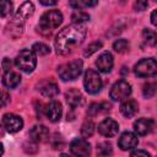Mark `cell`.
<instances>
[{"instance_id":"6","label":"cell","mask_w":157,"mask_h":157,"mask_svg":"<svg viewBox=\"0 0 157 157\" xmlns=\"http://www.w3.org/2000/svg\"><path fill=\"white\" fill-rule=\"evenodd\" d=\"M83 86H85V90L87 93L96 94L102 90L103 82H102V78L97 71L88 69L85 74V77H83Z\"/></svg>"},{"instance_id":"35","label":"cell","mask_w":157,"mask_h":157,"mask_svg":"<svg viewBox=\"0 0 157 157\" xmlns=\"http://www.w3.org/2000/svg\"><path fill=\"white\" fill-rule=\"evenodd\" d=\"M130 155H131V156H146V157L150 156V153H148L147 151H144V150H135V151H132Z\"/></svg>"},{"instance_id":"33","label":"cell","mask_w":157,"mask_h":157,"mask_svg":"<svg viewBox=\"0 0 157 157\" xmlns=\"http://www.w3.org/2000/svg\"><path fill=\"white\" fill-rule=\"evenodd\" d=\"M10 102V96L7 92H1L0 93V108L5 107Z\"/></svg>"},{"instance_id":"31","label":"cell","mask_w":157,"mask_h":157,"mask_svg":"<svg viewBox=\"0 0 157 157\" xmlns=\"http://www.w3.org/2000/svg\"><path fill=\"white\" fill-rule=\"evenodd\" d=\"M101 48H102V42H93V43H91L86 48V50H85L83 54H85V56H90V55H92L94 52H97Z\"/></svg>"},{"instance_id":"30","label":"cell","mask_w":157,"mask_h":157,"mask_svg":"<svg viewBox=\"0 0 157 157\" xmlns=\"http://www.w3.org/2000/svg\"><path fill=\"white\" fill-rule=\"evenodd\" d=\"M97 153L99 156H108L112 155V145L108 142H102L97 146Z\"/></svg>"},{"instance_id":"26","label":"cell","mask_w":157,"mask_h":157,"mask_svg":"<svg viewBox=\"0 0 157 157\" xmlns=\"http://www.w3.org/2000/svg\"><path fill=\"white\" fill-rule=\"evenodd\" d=\"M90 20V15L86 13V12H82V11H75L72 15H71V21L74 23H78L81 25L82 22H86Z\"/></svg>"},{"instance_id":"8","label":"cell","mask_w":157,"mask_h":157,"mask_svg":"<svg viewBox=\"0 0 157 157\" xmlns=\"http://www.w3.org/2000/svg\"><path fill=\"white\" fill-rule=\"evenodd\" d=\"M2 124L5 126V129L9 132H17L22 129L23 126V120L21 117L12 114V113H6L2 117Z\"/></svg>"},{"instance_id":"24","label":"cell","mask_w":157,"mask_h":157,"mask_svg":"<svg viewBox=\"0 0 157 157\" xmlns=\"http://www.w3.org/2000/svg\"><path fill=\"white\" fill-rule=\"evenodd\" d=\"M93 131H94V124L93 121L91 120H86L82 126H81V135L83 137H90L93 135Z\"/></svg>"},{"instance_id":"29","label":"cell","mask_w":157,"mask_h":157,"mask_svg":"<svg viewBox=\"0 0 157 157\" xmlns=\"http://www.w3.org/2000/svg\"><path fill=\"white\" fill-rule=\"evenodd\" d=\"M142 93L146 98H151L155 96L156 93V83L155 82H147L146 85H144L142 88Z\"/></svg>"},{"instance_id":"2","label":"cell","mask_w":157,"mask_h":157,"mask_svg":"<svg viewBox=\"0 0 157 157\" xmlns=\"http://www.w3.org/2000/svg\"><path fill=\"white\" fill-rule=\"evenodd\" d=\"M82 67H83L82 60L75 59V60H71L69 63L60 65L58 67V74L63 81H72V80H76L81 75Z\"/></svg>"},{"instance_id":"5","label":"cell","mask_w":157,"mask_h":157,"mask_svg":"<svg viewBox=\"0 0 157 157\" xmlns=\"http://www.w3.org/2000/svg\"><path fill=\"white\" fill-rule=\"evenodd\" d=\"M134 72L139 77H152L157 74V63L153 58L141 59L134 66Z\"/></svg>"},{"instance_id":"27","label":"cell","mask_w":157,"mask_h":157,"mask_svg":"<svg viewBox=\"0 0 157 157\" xmlns=\"http://www.w3.org/2000/svg\"><path fill=\"white\" fill-rule=\"evenodd\" d=\"M32 50H33L36 54H38V55H48V54L50 53V48H49L47 44L40 43V42L34 43L33 47H32Z\"/></svg>"},{"instance_id":"14","label":"cell","mask_w":157,"mask_h":157,"mask_svg":"<svg viewBox=\"0 0 157 157\" xmlns=\"http://www.w3.org/2000/svg\"><path fill=\"white\" fill-rule=\"evenodd\" d=\"M114 60H113V55L109 52H104L102 53L98 59L96 60V66L98 67V70L101 72H109L113 67Z\"/></svg>"},{"instance_id":"12","label":"cell","mask_w":157,"mask_h":157,"mask_svg":"<svg viewBox=\"0 0 157 157\" xmlns=\"http://www.w3.org/2000/svg\"><path fill=\"white\" fill-rule=\"evenodd\" d=\"M153 128H155V121L148 118H141L134 123V130L140 136L150 134L153 130Z\"/></svg>"},{"instance_id":"36","label":"cell","mask_w":157,"mask_h":157,"mask_svg":"<svg viewBox=\"0 0 157 157\" xmlns=\"http://www.w3.org/2000/svg\"><path fill=\"white\" fill-rule=\"evenodd\" d=\"M39 2L45 6H52V5H55L58 2V0H39Z\"/></svg>"},{"instance_id":"18","label":"cell","mask_w":157,"mask_h":157,"mask_svg":"<svg viewBox=\"0 0 157 157\" xmlns=\"http://www.w3.org/2000/svg\"><path fill=\"white\" fill-rule=\"evenodd\" d=\"M33 12H34V5H33L31 1H26V2H23V4L18 7V10H17L16 15L13 16V18L25 22L26 18H28L29 16L33 15Z\"/></svg>"},{"instance_id":"28","label":"cell","mask_w":157,"mask_h":157,"mask_svg":"<svg viewBox=\"0 0 157 157\" xmlns=\"http://www.w3.org/2000/svg\"><path fill=\"white\" fill-rule=\"evenodd\" d=\"M12 11V2L10 0H0V17L10 15Z\"/></svg>"},{"instance_id":"15","label":"cell","mask_w":157,"mask_h":157,"mask_svg":"<svg viewBox=\"0 0 157 157\" xmlns=\"http://www.w3.org/2000/svg\"><path fill=\"white\" fill-rule=\"evenodd\" d=\"M61 114H63V108L59 101H52L45 108V115L53 123L58 121L61 118Z\"/></svg>"},{"instance_id":"32","label":"cell","mask_w":157,"mask_h":157,"mask_svg":"<svg viewBox=\"0 0 157 157\" xmlns=\"http://www.w3.org/2000/svg\"><path fill=\"white\" fill-rule=\"evenodd\" d=\"M148 6V1L147 0H136L135 4H134V9L136 11H144L146 10Z\"/></svg>"},{"instance_id":"20","label":"cell","mask_w":157,"mask_h":157,"mask_svg":"<svg viewBox=\"0 0 157 157\" xmlns=\"http://www.w3.org/2000/svg\"><path fill=\"white\" fill-rule=\"evenodd\" d=\"M20 82H21V76H20V74H17V72H15V71H11V70L6 71L5 75H4V77H2V83H4L6 87H9V88H15V87H17Z\"/></svg>"},{"instance_id":"25","label":"cell","mask_w":157,"mask_h":157,"mask_svg":"<svg viewBox=\"0 0 157 157\" xmlns=\"http://www.w3.org/2000/svg\"><path fill=\"white\" fill-rule=\"evenodd\" d=\"M113 49L117 53H125L129 50V42L126 39H117L113 43Z\"/></svg>"},{"instance_id":"16","label":"cell","mask_w":157,"mask_h":157,"mask_svg":"<svg viewBox=\"0 0 157 157\" xmlns=\"http://www.w3.org/2000/svg\"><path fill=\"white\" fill-rule=\"evenodd\" d=\"M29 137L34 142H45L49 139V130L44 125H34L29 130Z\"/></svg>"},{"instance_id":"21","label":"cell","mask_w":157,"mask_h":157,"mask_svg":"<svg viewBox=\"0 0 157 157\" xmlns=\"http://www.w3.org/2000/svg\"><path fill=\"white\" fill-rule=\"evenodd\" d=\"M110 110V104L107 102H101V103H92L88 109H87V114L90 117H96L98 114L102 113H107Z\"/></svg>"},{"instance_id":"19","label":"cell","mask_w":157,"mask_h":157,"mask_svg":"<svg viewBox=\"0 0 157 157\" xmlns=\"http://www.w3.org/2000/svg\"><path fill=\"white\" fill-rule=\"evenodd\" d=\"M139 110V105L135 99H124V102L120 105V112L124 117L126 118H132Z\"/></svg>"},{"instance_id":"3","label":"cell","mask_w":157,"mask_h":157,"mask_svg":"<svg viewBox=\"0 0 157 157\" xmlns=\"http://www.w3.org/2000/svg\"><path fill=\"white\" fill-rule=\"evenodd\" d=\"M15 64L23 72H32L37 65L36 53L33 50H29V49L21 50L15 59Z\"/></svg>"},{"instance_id":"22","label":"cell","mask_w":157,"mask_h":157,"mask_svg":"<svg viewBox=\"0 0 157 157\" xmlns=\"http://www.w3.org/2000/svg\"><path fill=\"white\" fill-rule=\"evenodd\" d=\"M97 4H98V0H69V5L75 10L93 7Z\"/></svg>"},{"instance_id":"11","label":"cell","mask_w":157,"mask_h":157,"mask_svg":"<svg viewBox=\"0 0 157 157\" xmlns=\"http://www.w3.org/2000/svg\"><path fill=\"white\" fill-rule=\"evenodd\" d=\"M139 144V140H137V136L131 132V131H125L120 135L119 140H118V146L123 150V151H128V150H131L134 147H136Z\"/></svg>"},{"instance_id":"10","label":"cell","mask_w":157,"mask_h":157,"mask_svg":"<svg viewBox=\"0 0 157 157\" xmlns=\"http://www.w3.org/2000/svg\"><path fill=\"white\" fill-rule=\"evenodd\" d=\"M70 151L75 156L86 157L91 153V146L85 139H75L70 144Z\"/></svg>"},{"instance_id":"1","label":"cell","mask_w":157,"mask_h":157,"mask_svg":"<svg viewBox=\"0 0 157 157\" xmlns=\"http://www.w3.org/2000/svg\"><path fill=\"white\" fill-rule=\"evenodd\" d=\"M86 37V27L78 23H74L71 26L61 29L54 42L55 50L60 55H67L72 52L76 45H80Z\"/></svg>"},{"instance_id":"17","label":"cell","mask_w":157,"mask_h":157,"mask_svg":"<svg viewBox=\"0 0 157 157\" xmlns=\"http://www.w3.org/2000/svg\"><path fill=\"white\" fill-rule=\"evenodd\" d=\"M65 99L67 102V104L71 107V108H76V107H80L83 104L85 99H83V96L81 94V92L76 88H71L66 93H65Z\"/></svg>"},{"instance_id":"37","label":"cell","mask_w":157,"mask_h":157,"mask_svg":"<svg viewBox=\"0 0 157 157\" xmlns=\"http://www.w3.org/2000/svg\"><path fill=\"white\" fill-rule=\"evenodd\" d=\"M151 22H152V25H157V20H156V10H153L152 11V13H151Z\"/></svg>"},{"instance_id":"39","label":"cell","mask_w":157,"mask_h":157,"mask_svg":"<svg viewBox=\"0 0 157 157\" xmlns=\"http://www.w3.org/2000/svg\"><path fill=\"white\" fill-rule=\"evenodd\" d=\"M2 132V129H1V125H0V134Z\"/></svg>"},{"instance_id":"13","label":"cell","mask_w":157,"mask_h":157,"mask_svg":"<svg viewBox=\"0 0 157 157\" xmlns=\"http://www.w3.org/2000/svg\"><path fill=\"white\" fill-rule=\"evenodd\" d=\"M38 91L44 96V97H55L59 93L58 85L52 81V80H43L38 83Z\"/></svg>"},{"instance_id":"23","label":"cell","mask_w":157,"mask_h":157,"mask_svg":"<svg viewBox=\"0 0 157 157\" xmlns=\"http://www.w3.org/2000/svg\"><path fill=\"white\" fill-rule=\"evenodd\" d=\"M142 38H144V42L147 44V45H156V40H157V36H156V32L155 31H151V29H144L142 32Z\"/></svg>"},{"instance_id":"38","label":"cell","mask_w":157,"mask_h":157,"mask_svg":"<svg viewBox=\"0 0 157 157\" xmlns=\"http://www.w3.org/2000/svg\"><path fill=\"white\" fill-rule=\"evenodd\" d=\"M4 153V146H2V144L0 142V156Z\"/></svg>"},{"instance_id":"4","label":"cell","mask_w":157,"mask_h":157,"mask_svg":"<svg viewBox=\"0 0 157 157\" xmlns=\"http://www.w3.org/2000/svg\"><path fill=\"white\" fill-rule=\"evenodd\" d=\"M63 22V13L59 10H49L44 12L39 20V27L42 29L52 31L54 28H58Z\"/></svg>"},{"instance_id":"7","label":"cell","mask_w":157,"mask_h":157,"mask_svg":"<svg viewBox=\"0 0 157 157\" xmlns=\"http://www.w3.org/2000/svg\"><path fill=\"white\" fill-rule=\"evenodd\" d=\"M130 93H131V86L125 80H119L112 86L109 96L113 101L118 102V101L126 99L130 96Z\"/></svg>"},{"instance_id":"9","label":"cell","mask_w":157,"mask_h":157,"mask_svg":"<svg viewBox=\"0 0 157 157\" xmlns=\"http://www.w3.org/2000/svg\"><path fill=\"white\" fill-rule=\"evenodd\" d=\"M98 131L101 135L105 136V137H113L118 134L119 131V125L118 123L112 119V118H105L104 120H102L98 125Z\"/></svg>"},{"instance_id":"34","label":"cell","mask_w":157,"mask_h":157,"mask_svg":"<svg viewBox=\"0 0 157 157\" xmlns=\"http://www.w3.org/2000/svg\"><path fill=\"white\" fill-rule=\"evenodd\" d=\"M2 67H4L5 71L11 70V67H12V63H11V60H10L9 58H5V59L2 60Z\"/></svg>"}]
</instances>
